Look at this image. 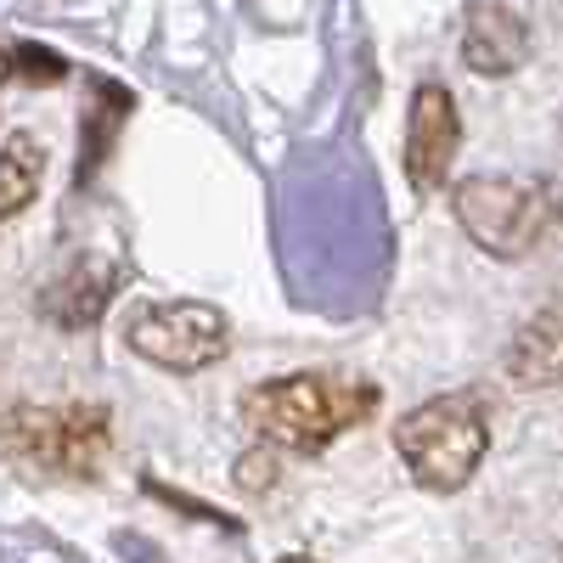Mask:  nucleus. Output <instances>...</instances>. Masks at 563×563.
I'll list each match as a JSON object with an SVG mask.
<instances>
[{
  "mask_svg": "<svg viewBox=\"0 0 563 563\" xmlns=\"http://www.w3.org/2000/svg\"><path fill=\"white\" fill-rule=\"evenodd\" d=\"M378 411V384L350 378V372H288V378L254 384L243 395V417L265 445L316 456L339 434L361 429Z\"/></svg>",
  "mask_w": 563,
  "mask_h": 563,
  "instance_id": "obj_1",
  "label": "nucleus"
},
{
  "mask_svg": "<svg viewBox=\"0 0 563 563\" xmlns=\"http://www.w3.org/2000/svg\"><path fill=\"white\" fill-rule=\"evenodd\" d=\"M395 451L422 490L451 496L479 474L490 451V417L479 395H434L395 422Z\"/></svg>",
  "mask_w": 563,
  "mask_h": 563,
  "instance_id": "obj_2",
  "label": "nucleus"
},
{
  "mask_svg": "<svg viewBox=\"0 0 563 563\" xmlns=\"http://www.w3.org/2000/svg\"><path fill=\"white\" fill-rule=\"evenodd\" d=\"M12 456L40 479H97L113 456L108 406H18L7 422Z\"/></svg>",
  "mask_w": 563,
  "mask_h": 563,
  "instance_id": "obj_3",
  "label": "nucleus"
},
{
  "mask_svg": "<svg viewBox=\"0 0 563 563\" xmlns=\"http://www.w3.org/2000/svg\"><path fill=\"white\" fill-rule=\"evenodd\" d=\"M451 214H456V225L467 231V238H474V249H485L496 260L536 254L558 225L552 198L536 180H519V175H467V180H456L451 186Z\"/></svg>",
  "mask_w": 563,
  "mask_h": 563,
  "instance_id": "obj_4",
  "label": "nucleus"
},
{
  "mask_svg": "<svg viewBox=\"0 0 563 563\" xmlns=\"http://www.w3.org/2000/svg\"><path fill=\"white\" fill-rule=\"evenodd\" d=\"M124 339L141 361H153L164 372H203V366L225 361L231 321H225V310H214L203 299H158L130 316Z\"/></svg>",
  "mask_w": 563,
  "mask_h": 563,
  "instance_id": "obj_5",
  "label": "nucleus"
},
{
  "mask_svg": "<svg viewBox=\"0 0 563 563\" xmlns=\"http://www.w3.org/2000/svg\"><path fill=\"white\" fill-rule=\"evenodd\" d=\"M462 147V113L451 102L445 85H417L411 90V113H406V147H400V164H406V180L417 192H440L445 175H451V158Z\"/></svg>",
  "mask_w": 563,
  "mask_h": 563,
  "instance_id": "obj_6",
  "label": "nucleus"
},
{
  "mask_svg": "<svg viewBox=\"0 0 563 563\" xmlns=\"http://www.w3.org/2000/svg\"><path fill=\"white\" fill-rule=\"evenodd\" d=\"M530 57V29L525 18L501 0H474L462 18V63L474 74H512Z\"/></svg>",
  "mask_w": 563,
  "mask_h": 563,
  "instance_id": "obj_7",
  "label": "nucleus"
},
{
  "mask_svg": "<svg viewBox=\"0 0 563 563\" xmlns=\"http://www.w3.org/2000/svg\"><path fill=\"white\" fill-rule=\"evenodd\" d=\"M113 265H102V260H74L52 288L40 294V310L52 316L63 333H79V327H90L102 310H108V299H113Z\"/></svg>",
  "mask_w": 563,
  "mask_h": 563,
  "instance_id": "obj_8",
  "label": "nucleus"
},
{
  "mask_svg": "<svg viewBox=\"0 0 563 563\" xmlns=\"http://www.w3.org/2000/svg\"><path fill=\"white\" fill-rule=\"evenodd\" d=\"M45 180V147H34L29 130H12L0 147V220H18L29 209V198Z\"/></svg>",
  "mask_w": 563,
  "mask_h": 563,
  "instance_id": "obj_9",
  "label": "nucleus"
},
{
  "mask_svg": "<svg viewBox=\"0 0 563 563\" xmlns=\"http://www.w3.org/2000/svg\"><path fill=\"white\" fill-rule=\"evenodd\" d=\"M276 563H316V558H299V552H288V558H276Z\"/></svg>",
  "mask_w": 563,
  "mask_h": 563,
  "instance_id": "obj_10",
  "label": "nucleus"
}]
</instances>
